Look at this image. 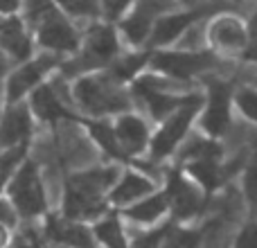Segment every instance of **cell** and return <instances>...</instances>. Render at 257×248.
Returning a JSON list of instances; mask_svg holds the SVG:
<instances>
[{"instance_id":"cell-1","label":"cell","mask_w":257,"mask_h":248,"mask_svg":"<svg viewBox=\"0 0 257 248\" xmlns=\"http://www.w3.org/2000/svg\"><path fill=\"white\" fill-rule=\"evenodd\" d=\"M120 167L122 165L117 163H106L68 174L63 181L61 199L63 217L90 223L102 212H106L111 208L106 201V192L120 174Z\"/></svg>"},{"instance_id":"cell-2","label":"cell","mask_w":257,"mask_h":248,"mask_svg":"<svg viewBox=\"0 0 257 248\" xmlns=\"http://www.w3.org/2000/svg\"><path fill=\"white\" fill-rule=\"evenodd\" d=\"M70 95L77 113L86 117H113L133 108L128 86L117 81L106 68L72 77Z\"/></svg>"},{"instance_id":"cell-3","label":"cell","mask_w":257,"mask_h":248,"mask_svg":"<svg viewBox=\"0 0 257 248\" xmlns=\"http://www.w3.org/2000/svg\"><path fill=\"white\" fill-rule=\"evenodd\" d=\"M27 25L32 27L34 43L45 52L70 57L81 41V27L54 5V0H25Z\"/></svg>"},{"instance_id":"cell-4","label":"cell","mask_w":257,"mask_h":248,"mask_svg":"<svg viewBox=\"0 0 257 248\" xmlns=\"http://www.w3.org/2000/svg\"><path fill=\"white\" fill-rule=\"evenodd\" d=\"M122 48H124V43H122L115 25L99 18L95 23H88L86 30H81L79 45L70 57H66L59 63V72H61V77L72 79V77L84 75V72L104 70L122 52Z\"/></svg>"},{"instance_id":"cell-5","label":"cell","mask_w":257,"mask_h":248,"mask_svg":"<svg viewBox=\"0 0 257 248\" xmlns=\"http://www.w3.org/2000/svg\"><path fill=\"white\" fill-rule=\"evenodd\" d=\"M221 63V59L212 52V50H185V48H151L149 66L147 70L156 72V75L165 77V79L174 81L178 86L196 84L205 75H212Z\"/></svg>"},{"instance_id":"cell-6","label":"cell","mask_w":257,"mask_h":248,"mask_svg":"<svg viewBox=\"0 0 257 248\" xmlns=\"http://www.w3.org/2000/svg\"><path fill=\"white\" fill-rule=\"evenodd\" d=\"M250 45V23L230 7L205 18V48L221 61H244Z\"/></svg>"},{"instance_id":"cell-7","label":"cell","mask_w":257,"mask_h":248,"mask_svg":"<svg viewBox=\"0 0 257 248\" xmlns=\"http://www.w3.org/2000/svg\"><path fill=\"white\" fill-rule=\"evenodd\" d=\"M203 88H201V106L196 113V122L194 127L201 133L210 138L223 140L232 124V88L235 84L219 75H205L203 79Z\"/></svg>"},{"instance_id":"cell-8","label":"cell","mask_w":257,"mask_h":248,"mask_svg":"<svg viewBox=\"0 0 257 248\" xmlns=\"http://www.w3.org/2000/svg\"><path fill=\"white\" fill-rule=\"evenodd\" d=\"M201 106V90L192 99H187L185 104L172 111L169 115H165L163 120H158L151 129V140L149 149H147V158H151L154 163H163V160H172L174 154L178 151V147L185 142V138L192 133L196 122V113Z\"/></svg>"},{"instance_id":"cell-9","label":"cell","mask_w":257,"mask_h":248,"mask_svg":"<svg viewBox=\"0 0 257 248\" xmlns=\"http://www.w3.org/2000/svg\"><path fill=\"white\" fill-rule=\"evenodd\" d=\"M172 86L178 84H174V81L165 79V77L156 75L151 70H145L136 79L128 81V93H131L133 104H142L149 120L156 124L199 93V90H174Z\"/></svg>"},{"instance_id":"cell-10","label":"cell","mask_w":257,"mask_h":248,"mask_svg":"<svg viewBox=\"0 0 257 248\" xmlns=\"http://www.w3.org/2000/svg\"><path fill=\"white\" fill-rule=\"evenodd\" d=\"M228 7L226 3H194V5H176V7L163 12L154 23L149 43L147 48H169V45H178V41L187 34L194 25L201 21L210 18L214 12Z\"/></svg>"},{"instance_id":"cell-11","label":"cell","mask_w":257,"mask_h":248,"mask_svg":"<svg viewBox=\"0 0 257 248\" xmlns=\"http://www.w3.org/2000/svg\"><path fill=\"white\" fill-rule=\"evenodd\" d=\"M5 187H7L9 201L14 203L18 217L32 221V219L48 214V192H45V183L36 160H23Z\"/></svg>"},{"instance_id":"cell-12","label":"cell","mask_w":257,"mask_h":248,"mask_svg":"<svg viewBox=\"0 0 257 248\" xmlns=\"http://www.w3.org/2000/svg\"><path fill=\"white\" fill-rule=\"evenodd\" d=\"M160 187H163L165 196H167L169 219H174L178 223H194L205 212V208L210 203L205 192L178 165H174V167H169L165 172Z\"/></svg>"},{"instance_id":"cell-13","label":"cell","mask_w":257,"mask_h":248,"mask_svg":"<svg viewBox=\"0 0 257 248\" xmlns=\"http://www.w3.org/2000/svg\"><path fill=\"white\" fill-rule=\"evenodd\" d=\"M63 59L59 54L52 52H41V54H32L30 59L18 63V68L14 72H9L7 79H5V97L7 102H18V99H25L41 81H45L54 70H59V63Z\"/></svg>"},{"instance_id":"cell-14","label":"cell","mask_w":257,"mask_h":248,"mask_svg":"<svg viewBox=\"0 0 257 248\" xmlns=\"http://www.w3.org/2000/svg\"><path fill=\"white\" fill-rule=\"evenodd\" d=\"M111 122L117 138V145L124 151L126 158L131 163H136L138 158H145L147 149H149V140H151V129H154L151 120L140 115L136 108H128V111L113 115Z\"/></svg>"},{"instance_id":"cell-15","label":"cell","mask_w":257,"mask_h":248,"mask_svg":"<svg viewBox=\"0 0 257 248\" xmlns=\"http://www.w3.org/2000/svg\"><path fill=\"white\" fill-rule=\"evenodd\" d=\"M158 185L160 183L154 181V176L138 169L136 163H128L120 167V174H117V178L113 181V185L106 192V201L111 208L120 210L124 205L133 203V201H138L140 196L154 192Z\"/></svg>"},{"instance_id":"cell-16","label":"cell","mask_w":257,"mask_h":248,"mask_svg":"<svg viewBox=\"0 0 257 248\" xmlns=\"http://www.w3.org/2000/svg\"><path fill=\"white\" fill-rule=\"evenodd\" d=\"M30 111L36 120L57 127L61 122H77L79 113L66 104L54 81H41L30 93Z\"/></svg>"},{"instance_id":"cell-17","label":"cell","mask_w":257,"mask_h":248,"mask_svg":"<svg viewBox=\"0 0 257 248\" xmlns=\"http://www.w3.org/2000/svg\"><path fill=\"white\" fill-rule=\"evenodd\" d=\"M34 133V115L30 111V104L23 99L9 102L0 117V147L14 145H30V138Z\"/></svg>"},{"instance_id":"cell-18","label":"cell","mask_w":257,"mask_h":248,"mask_svg":"<svg viewBox=\"0 0 257 248\" xmlns=\"http://www.w3.org/2000/svg\"><path fill=\"white\" fill-rule=\"evenodd\" d=\"M117 212L122 214V219L128 223H136L140 228H149L156 223L165 221L169 217V208H167V196H165L163 187H156L154 192L140 196L138 201L120 208Z\"/></svg>"},{"instance_id":"cell-19","label":"cell","mask_w":257,"mask_h":248,"mask_svg":"<svg viewBox=\"0 0 257 248\" xmlns=\"http://www.w3.org/2000/svg\"><path fill=\"white\" fill-rule=\"evenodd\" d=\"M43 232L52 244H68V246H95L90 223L77 221V219L63 217V214H45Z\"/></svg>"},{"instance_id":"cell-20","label":"cell","mask_w":257,"mask_h":248,"mask_svg":"<svg viewBox=\"0 0 257 248\" xmlns=\"http://www.w3.org/2000/svg\"><path fill=\"white\" fill-rule=\"evenodd\" d=\"M81 129L86 131L88 140L102 151V156L108 160V163H117V165H128L131 160L124 156V151L120 149L117 145V138H115V131H113V122L111 117H86V115H79L77 120Z\"/></svg>"},{"instance_id":"cell-21","label":"cell","mask_w":257,"mask_h":248,"mask_svg":"<svg viewBox=\"0 0 257 248\" xmlns=\"http://www.w3.org/2000/svg\"><path fill=\"white\" fill-rule=\"evenodd\" d=\"M201 190L205 192L208 199H212L223 185H226V165L223 158H201V160H185L176 163Z\"/></svg>"},{"instance_id":"cell-22","label":"cell","mask_w":257,"mask_h":248,"mask_svg":"<svg viewBox=\"0 0 257 248\" xmlns=\"http://www.w3.org/2000/svg\"><path fill=\"white\" fill-rule=\"evenodd\" d=\"M0 48L12 61L21 63L34 54V36L25 27V23L14 14L7 21H0Z\"/></svg>"},{"instance_id":"cell-23","label":"cell","mask_w":257,"mask_h":248,"mask_svg":"<svg viewBox=\"0 0 257 248\" xmlns=\"http://www.w3.org/2000/svg\"><path fill=\"white\" fill-rule=\"evenodd\" d=\"M124 219L115 208H108L97 219L90 221V232H93L95 246H108V248H124L131 244V237L124 230Z\"/></svg>"},{"instance_id":"cell-24","label":"cell","mask_w":257,"mask_h":248,"mask_svg":"<svg viewBox=\"0 0 257 248\" xmlns=\"http://www.w3.org/2000/svg\"><path fill=\"white\" fill-rule=\"evenodd\" d=\"M232 111L246 120L248 124L257 127V86L246 81L232 88Z\"/></svg>"},{"instance_id":"cell-25","label":"cell","mask_w":257,"mask_h":248,"mask_svg":"<svg viewBox=\"0 0 257 248\" xmlns=\"http://www.w3.org/2000/svg\"><path fill=\"white\" fill-rule=\"evenodd\" d=\"M239 183H241V196H244L248 217H257V145L250 151L248 158H246L244 167H241Z\"/></svg>"},{"instance_id":"cell-26","label":"cell","mask_w":257,"mask_h":248,"mask_svg":"<svg viewBox=\"0 0 257 248\" xmlns=\"http://www.w3.org/2000/svg\"><path fill=\"white\" fill-rule=\"evenodd\" d=\"M54 5L75 23H95L102 18L99 0H54Z\"/></svg>"},{"instance_id":"cell-27","label":"cell","mask_w":257,"mask_h":248,"mask_svg":"<svg viewBox=\"0 0 257 248\" xmlns=\"http://www.w3.org/2000/svg\"><path fill=\"white\" fill-rule=\"evenodd\" d=\"M27 158V145H14L5 147V151L0 154V190L9 183V178L14 176L21 163Z\"/></svg>"},{"instance_id":"cell-28","label":"cell","mask_w":257,"mask_h":248,"mask_svg":"<svg viewBox=\"0 0 257 248\" xmlns=\"http://www.w3.org/2000/svg\"><path fill=\"white\" fill-rule=\"evenodd\" d=\"M133 3H136V0H99V7H102V21H108V23L115 25Z\"/></svg>"},{"instance_id":"cell-29","label":"cell","mask_w":257,"mask_h":248,"mask_svg":"<svg viewBox=\"0 0 257 248\" xmlns=\"http://www.w3.org/2000/svg\"><path fill=\"white\" fill-rule=\"evenodd\" d=\"M235 246H250L257 248V217H248V221L237 230V237L232 241Z\"/></svg>"},{"instance_id":"cell-30","label":"cell","mask_w":257,"mask_h":248,"mask_svg":"<svg viewBox=\"0 0 257 248\" xmlns=\"http://www.w3.org/2000/svg\"><path fill=\"white\" fill-rule=\"evenodd\" d=\"M0 223L7 228H14L18 223V212L14 203L9 199H3V196H0Z\"/></svg>"},{"instance_id":"cell-31","label":"cell","mask_w":257,"mask_h":248,"mask_svg":"<svg viewBox=\"0 0 257 248\" xmlns=\"http://www.w3.org/2000/svg\"><path fill=\"white\" fill-rule=\"evenodd\" d=\"M23 3L25 0H0V14L3 16H14V14L21 12Z\"/></svg>"},{"instance_id":"cell-32","label":"cell","mask_w":257,"mask_h":248,"mask_svg":"<svg viewBox=\"0 0 257 248\" xmlns=\"http://www.w3.org/2000/svg\"><path fill=\"white\" fill-rule=\"evenodd\" d=\"M9 66H12V59L5 54L3 48H0V88H3L5 79H7V75H9Z\"/></svg>"},{"instance_id":"cell-33","label":"cell","mask_w":257,"mask_h":248,"mask_svg":"<svg viewBox=\"0 0 257 248\" xmlns=\"http://www.w3.org/2000/svg\"><path fill=\"white\" fill-rule=\"evenodd\" d=\"M7 241H9V228L0 223V246H3V244H7Z\"/></svg>"},{"instance_id":"cell-34","label":"cell","mask_w":257,"mask_h":248,"mask_svg":"<svg viewBox=\"0 0 257 248\" xmlns=\"http://www.w3.org/2000/svg\"><path fill=\"white\" fill-rule=\"evenodd\" d=\"M199 3V0H176V5H194Z\"/></svg>"},{"instance_id":"cell-35","label":"cell","mask_w":257,"mask_h":248,"mask_svg":"<svg viewBox=\"0 0 257 248\" xmlns=\"http://www.w3.org/2000/svg\"><path fill=\"white\" fill-rule=\"evenodd\" d=\"M230 3H232V5H241V3H244V0H230Z\"/></svg>"},{"instance_id":"cell-36","label":"cell","mask_w":257,"mask_h":248,"mask_svg":"<svg viewBox=\"0 0 257 248\" xmlns=\"http://www.w3.org/2000/svg\"><path fill=\"white\" fill-rule=\"evenodd\" d=\"M250 84H255V86H257V75L253 77V79H250Z\"/></svg>"},{"instance_id":"cell-37","label":"cell","mask_w":257,"mask_h":248,"mask_svg":"<svg viewBox=\"0 0 257 248\" xmlns=\"http://www.w3.org/2000/svg\"><path fill=\"white\" fill-rule=\"evenodd\" d=\"M255 145H257V142H255Z\"/></svg>"}]
</instances>
